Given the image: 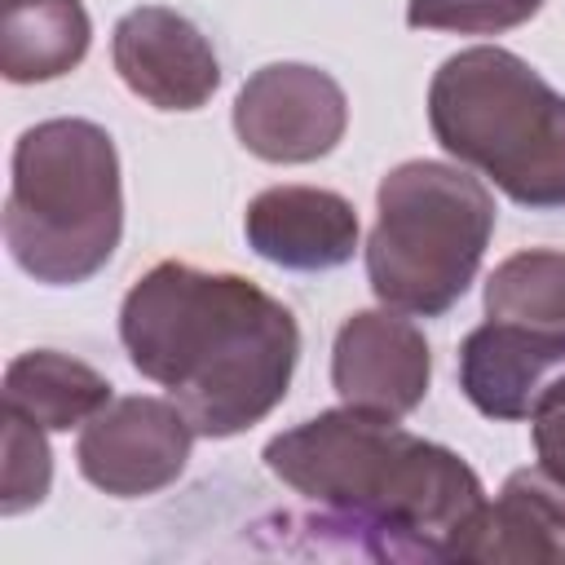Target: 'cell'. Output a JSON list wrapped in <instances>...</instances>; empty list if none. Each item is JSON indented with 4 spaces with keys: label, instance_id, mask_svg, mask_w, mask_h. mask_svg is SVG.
<instances>
[{
    "label": "cell",
    "instance_id": "1",
    "mask_svg": "<svg viewBox=\"0 0 565 565\" xmlns=\"http://www.w3.org/2000/svg\"><path fill=\"white\" fill-rule=\"evenodd\" d=\"M269 472L318 503L309 530H344L380 561H450L486 508L477 472L446 446L424 441L358 406L322 411L265 446Z\"/></svg>",
    "mask_w": 565,
    "mask_h": 565
},
{
    "label": "cell",
    "instance_id": "2",
    "mask_svg": "<svg viewBox=\"0 0 565 565\" xmlns=\"http://www.w3.org/2000/svg\"><path fill=\"white\" fill-rule=\"evenodd\" d=\"M119 340L199 437H234L260 424L287 397L300 358V327L282 300L238 274L185 260H163L132 282Z\"/></svg>",
    "mask_w": 565,
    "mask_h": 565
},
{
    "label": "cell",
    "instance_id": "3",
    "mask_svg": "<svg viewBox=\"0 0 565 565\" xmlns=\"http://www.w3.org/2000/svg\"><path fill=\"white\" fill-rule=\"evenodd\" d=\"M119 154L93 119H44L13 146L4 199L9 256L44 287L88 282L119 247Z\"/></svg>",
    "mask_w": 565,
    "mask_h": 565
},
{
    "label": "cell",
    "instance_id": "4",
    "mask_svg": "<svg viewBox=\"0 0 565 565\" xmlns=\"http://www.w3.org/2000/svg\"><path fill=\"white\" fill-rule=\"evenodd\" d=\"M428 124L446 154L486 172L521 207H565V97L516 53L477 44L428 84Z\"/></svg>",
    "mask_w": 565,
    "mask_h": 565
},
{
    "label": "cell",
    "instance_id": "5",
    "mask_svg": "<svg viewBox=\"0 0 565 565\" xmlns=\"http://www.w3.org/2000/svg\"><path fill=\"white\" fill-rule=\"evenodd\" d=\"M380 216L366 238L371 291L402 313H446L481 269L494 234L490 190L450 163L411 159L380 181Z\"/></svg>",
    "mask_w": 565,
    "mask_h": 565
},
{
    "label": "cell",
    "instance_id": "6",
    "mask_svg": "<svg viewBox=\"0 0 565 565\" xmlns=\"http://www.w3.org/2000/svg\"><path fill=\"white\" fill-rule=\"evenodd\" d=\"M194 446L190 415L168 397H115L102 406L75 446L84 481L115 499H137L172 486Z\"/></svg>",
    "mask_w": 565,
    "mask_h": 565
},
{
    "label": "cell",
    "instance_id": "7",
    "mask_svg": "<svg viewBox=\"0 0 565 565\" xmlns=\"http://www.w3.org/2000/svg\"><path fill=\"white\" fill-rule=\"evenodd\" d=\"M344 124V88L305 62L260 66L234 102V132L265 163H313L340 146Z\"/></svg>",
    "mask_w": 565,
    "mask_h": 565
},
{
    "label": "cell",
    "instance_id": "8",
    "mask_svg": "<svg viewBox=\"0 0 565 565\" xmlns=\"http://www.w3.org/2000/svg\"><path fill=\"white\" fill-rule=\"evenodd\" d=\"M459 388L486 419H534L565 397V331L481 322L459 344Z\"/></svg>",
    "mask_w": 565,
    "mask_h": 565
},
{
    "label": "cell",
    "instance_id": "9",
    "mask_svg": "<svg viewBox=\"0 0 565 565\" xmlns=\"http://www.w3.org/2000/svg\"><path fill=\"white\" fill-rule=\"evenodd\" d=\"M433 380L424 331L393 309L353 313L331 349V384L344 406L375 415H411Z\"/></svg>",
    "mask_w": 565,
    "mask_h": 565
},
{
    "label": "cell",
    "instance_id": "10",
    "mask_svg": "<svg viewBox=\"0 0 565 565\" xmlns=\"http://www.w3.org/2000/svg\"><path fill=\"white\" fill-rule=\"evenodd\" d=\"M110 57L119 79L154 110H199L221 84V62L203 31L163 4L124 13L115 22Z\"/></svg>",
    "mask_w": 565,
    "mask_h": 565
},
{
    "label": "cell",
    "instance_id": "11",
    "mask_svg": "<svg viewBox=\"0 0 565 565\" xmlns=\"http://www.w3.org/2000/svg\"><path fill=\"white\" fill-rule=\"evenodd\" d=\"M247 247L282 269H335L358 252V212L344 194L318 185H274L247 203Z\"/></svg>",
    "mask_w": 565,
    "mask_h": 565
},
{
    "label": "cell",
    "instance_id": "12",
    "mask_svg": "<svg viewBox=\"0 0 565 565\" xmlns=\"http://www.w3.org/2000/svg\"><path fill=\"white\" fill-rule=\"evenodd\" d=\"M450 561L565 565V481L547 468H516L463 530Z\"/></svg>",
    "mask_w": 565,
    "mask_h": 565
},
{
    "label": "cell",
    "instance_id": "13",
    "mask_svg": "<svg viewBox=\"0 0 565 565\" xmlns=\"http://www.w3.org/2000/svg\"><path fill=\"white\" fill-rule=\"evenodd\" d=\"M88 35L79 0H0V71L9 84H44L75 71Z\"/></svg>",
    "mask_w": 565,
    "mask_h": 565
},
{
    "label": "cell",
    "instance_id": "14",
    "mask_svg": "<svg viewBox=\"0 0 565 565\" xmlns=\"http://www.w3.org/2000/svg\"><path fill=\"white\" fill-rule=\"evenodd\" d=\"M4 406L49 433H66L75 424H88L102 406H110V380L79 358L31 349L18 353L4 371Z\"/></svg>",
    "mask_w": 565,
    "mask_h": 565
},
{
    "label": "cell",
    "instance_id": "15",
    "mask_svg": "<svg viewBox=\"0 0 565 565\" xmlns=\"http://www.w3.org/2000/svg\"><path fill=\"white\" fill-rule=\"evenodd\" d=\"M486 313L499 322L565 331V252L530 247L494 265L486 282Z\"/></svg>",
    "mask_w": 565,
    "mask_h": 565
},
{
    "label": "cell",
    "instance_id": "16",
    "mask_svg": "<svg viewBox=\"0 0 565 565\" xmlns=\"http://www.w3.org/2000/svg\"><path fill=\"white\" fill-rule=\"evenodd\" d=\"M0 455H4L0 459V512L18 516V512L35 508L49 494V481H53V455H49L44 428L4 406V415H0Z\"/></svg>",
    "mask_w": 565,
    "mask_h": 565
},
{
    "label": "cell",
    "instance_id": "17",
    "mask_svg": "<svg viewBox=\"0 0 565 565\" xmlns=\"http://www.w3.org/2000/svg\"><path fill=\"white\" fill-rule=\"evenodd\" d=\"M543 0H411L406 22L415 31H459V35H494L530 22Z\"/></svg>",
    "mask_w": 565,
    "mask_h": 565
},
{
    "label": "cell",
    "instance_id": "18",
    "mask_svg": "<svg viewBox=\"0 0 565 565\" xmlns=\"http://www.w3.org/2000/svg\"><path fill=\"white\" fill-rule=\"evenodd\" d=\"M534 450H539V468L565 481V397L534 415Z\"/></svg>",
    "mask_w": 565,
    "mask_h": 565
}]
</instances>
